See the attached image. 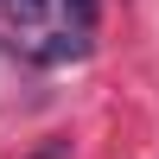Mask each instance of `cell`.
<instances>
[{
	"label": "cell",
	"mask_w": 159,
	"mask_h": 159,
	"mask_svg": "<svg viewBox=\"0 0 159 159\" xmlns=\"http://www.w3.org/2000/svg\"><path fill=\"white\" fill-rule=\"evenodd\" d=\"M64 19H70L76 38H89V25H96V0H64Z\"/></svg>",
	"instance_id": "cell-1"
},
{
	"label": "cell",
	"mask_w": 159,
	"mask_h": 159,
	"mask_svg": "<svg viewBox=\"0 0 159 159\" xmlns=\"http://www.w3.org/2000/svg\"><path fill=\"white\" fill-rule=\"evenodd\" d=\"M0 7H7V13H13V19H38V13H45V7H51V0H0Z\"/></svg>",
	"instance_id": "cell-2"
},
{
	"label": "cell",
	"mask_w": 159,
	"mask_h": 159,
	"mask_svg": "<svg viewBox=\"0 0 159 159\" xmlns=\"http://www.w3.org/2000/svg\"><path fill=\"white\" fill-rule=\"evenodd\" d=\"M32 159H70V147H45V153H32Z\"/></svg>",
	"instance_id": "cell-3"
}]
</instances>
